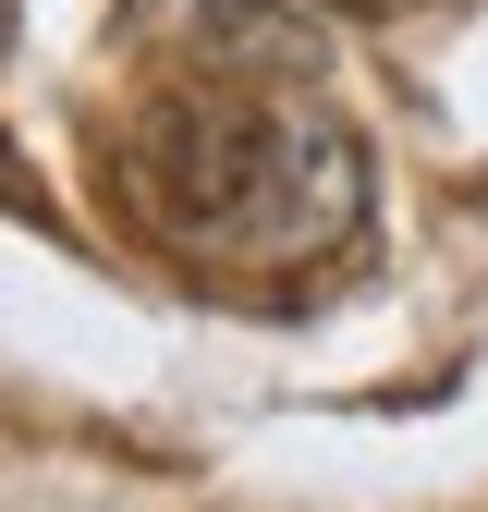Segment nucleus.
I'll use <instances>...</instances> for the list:
<instances>
[{
    "label": "nucleus",
    "mask_w": 488,
    "mask_h": 512,
    "mask_svg": "<svg viewBox=\"0 0 488 512\" xmlns=\"http://www.w3.org/2000/svg\"><path fill=\"white\" fill-rule=\"evenodd\" d=\"M122 196L208 281H305L366 232V135L305 98L171 86L122 135Z\"/></svg>",
    "instance_id": "f257e3e1"
},
{
    "label": "nucleus",
    "mask_w": 488,
    "mask_h": 512,
    "mask_svg": "<svg viewBox=\"0 0 488 512\" xmlns=\"http://www.w3.org/2000/svg\"><path fill=\"white\" fill-rule=\"evenodd\" d=\"M122 49L159 61L171 86H244V98H305L330 74V37L293 0H122Z\"/></svg>",
    "instance_id": "f03ea898"
},
{
    "label": "nucleus",
    "mask_w": 488,
    "mask_h": 512,
    "mask_svg": "<svg viewBox=\"0 0 488 512\" xmlns=\"http://www.w3.org/2000/svg\"><path fill=\"white\" fill-rule=\"evenodd\" d=\"M0 37H13V0H0Z\"/></svg>",
    "instance_id": "7ed1b4c3"
}]
</instances>
